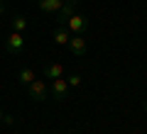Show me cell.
I'll use <instances>...</instances> for the list:
<instances>
[{
    "label": "cell",
    "instance_id": "obj_15",
    "mask_svg": "<svg viewBox=\"0 0 147 134\" xmlns=\"http://www.w3.org/2000/svg\"><path fill=\"white\" fill-rule=\"evenodd\" d=\"M3 117H5V112H3V110H0V122H3Z\"/></svg>",
    "mask_w": 147,
    "mask_h": 134
},
{
    "label": "cell",
    "instance_id": "obj_2",
    "mask_svg": "<svg viewBox=\"0 0 147 134\" xmlns=\"http://www.w3.org/2000/svg\"><path fill=\"white\" fill-rule=\"evenodd\" d=\"M5 51L10 54V56H20V54L25 51V34H22V32L12 29L10 34L5 37Z\"/></svg>",
    "mask_w": 147,
    "mask_h": 134
},
{
    "label": "cell",
    "instance_id": "obj_10",
    "mask_svg": "<svg viewBox=\"0 0 147 134\" xmlns=\"http://www.w3.org/2000/svg\"><path fill=\"white\" fill-rule=\"evenodd\" d=\"M34 71H32V68H20V71H17V81L22 83V85H30L32 81H34Z\"/></svg>",
    "mask_w": 147,
    "mask_h": 134
},
{
    "label": "cell",
    "instance_id": "obj_9",
    "mask_svg": "<svg viewBox=\"0 0 147 134\" xmlns=\"http://www.w3.org/2000/svg\"><path fill=\"white\" fill-rule=\"evenodd\" d=\"M61 76H64V66H61V63L52 61V63H47V66H44V78L54 81V78H61Z\"/></svg>",
    "mask_w": 147,
    "mask_h": 134
},
{
    "label": "cell",
    "instance_id": "obj_12",
    "mask_svg": "<svg viewBox=\"0 0 147 134\" xmlns=\"http://www.w3.org/2000/svg\"><path fill=\"white\" fill-rule=\"evenodd\" d=\"M66 83H69V88H76V85H81V76H79V73H71V76L66 78Z\"/></svg>",
    "mask_w": 147,
    "mask_h": 134
},
{
    "label": "cell",
    "instance_id": "obj_5",
    "mask_svg": "<svg viewBox=\"0 0 147 134\" xmlns=\"http://www.w3.org/2000/svg\"><path fill=\"white\" fill-rule=\"evenodd\" d=\"M76 5H79V0H64V5L59 7V12H57V25L59 27H64L66 20L76 12Z\"/></svg>",
    "mask_w": 147,
    "mask_h": 134
},
{
    "label": "cell",
    "instance_id": "obj_4",
    "mask_svg": "<svg viewBox=\"0 0 147 134\" xmlns=\"http://www.w3.org/2000/svg\"><path fill=\"white\" fill-rule=\"evenodd\" d=\"M64 27H66L71 34H84V32L88 29V20H86L84 15H76V12H74V15L66 20V25H64Z\"/></svg>",
    "mask_w": 147,
    "mask_h": 134
},
{
    "label": "cell",
    "instance_id": "obj_8",
    "mask_svg": "<svg viewBox=\"0 0 147 134\" xmlns=\"http://www.w3.org/2000/svg\"><path fill=\"white\" fill-rule=\"evenodd\" d=\"M52 39H54V44H57V47H66L69 39H71V32H69L66 27H59V25H57V29H54Z\"/></svg>",
    "mask_w": 147,
    "mask_h": 134
},
{
    "label": "cell",
    "instance_id": "obj_1",
    "mask_svg": "<svg viewBox=\"0 0 147 134\" xmlns=\"http://www.w3.org/2000/svg\"><path fill=\"white\" fill-rule=\"evenodd\" d=\"M27 98L32 103H44L49 98V85L42 81V78H34V81L27 85Z\"/></svg>",
    "mask_w": 147,
    "mask_h": 134
},
{
    "label": "cell",
    "instance_id": "obj_13",
    "mask_svg": "<svg viewBox=\"0 0 147 134\" xmlns=\"http://www.w3.org/2000/svg\"><path fill=\"white\" fill-rule=\"evenodd\" d=\"M3 122H5V124H15V117H10V115H5V117H3Z\"/></svg>",
    "mask_w": 147,
    "mask_h": 134
},
{
    "label": "cell",
    "instance_id": "obj_14",
    "mask_svg": "<svg viewBox=\"0 0 147 134\" xmlns=\"http://www.w3.org/2000/svg\"><path fill=\"white\" fill-rule=\"evenodd\" d=\"M5 15V5H3V3H0V17Z\"/></svg>",
    "mask_w": 147,
    "mask_h": 134
},
{
    "label": "cell",
    "instance_id": "obj_6",
    "mask_svg": "<svg viewBox=\"0 0 147 134\" xmlns=\"http://www.w3.org/2000/svg\"><path fill=\"white\" fill-rule=\"evenodd\" d=\"M66 47H69V51H71L74 56H84L86 49H88V44H86L84 34H71V39H69Z\"/></svg>",
    "mask_w": 147,
    "mask_h": 134
},
{
    "label": "cell",
    "instance_id": "obj_16",
    "mask_svg": "<svg viewBox=\"0 0 147 134\" xmlns=\"http://www.w3.org/2000/svg\"><path fill=\"white\" fill-rule=\"evenodd\" d=\"M142 110H145V112H147V100H145V105H142Z\"/></svg>",
    "mask_w": 147,
    "mask_h": 134
},
{
    "label": "cell",
    "instance_id": "obj_3",
    "mask_svg": "<svg viewBox=\"0 0 147 134\" xmlns=\"http://www.w3.org/2000/svg\"><path fill=\"white\" fill-rule=\"evenodd\" d=\"M49 95H52L57 103H64V100L69 98V83H66V78H54L52 81V85H49Z\"/></svg>",
    "mask_w": 147,
    "mask_h": 134
},
{
    "label": "cell",
    "instance_id": "obj_17",
    "mask_svg": "<svg viewBox=\"0 0 147 134\" xmlns=\"http://www.w3.org/2000/svg\"><path fill=\"white\" fill-rule=\"evenodd\" d=\"M39 134H44V132H39Z\"/></svg>",
    "mask_w": 147,
    "mask_h": 134
},
{
    "label": "cell",
    "instance_id": "obj_11",
    "mask_svg": "<svg viewBox=\"0 0 147 134\" xmlns=\"http://www.w3.org/2000/svg\"><path fill=\"white\" fill-rule=\"evenodd\" d=\"M12 29L25 34V29H27V20H25L22 15H15V17H12Z\"/></svg>",
    "mask_w": 147,
    "mask_h": 134
},
{
    "label": "cell",
    "instance_id": "obj_7",
    "mask_svg": "<svg viewBox=\"0 0 147 134\" xmlns=\"http://www.w3.org/2000/svg\"><path fill=\"white\" fill-rule=\"evenodd\" d=\"M61 5H64V0H37V7L42 12H49V15H57Z\"/></svg>",
    "mask_w": 147,
    "mask_h": 134
}]
</instances>
